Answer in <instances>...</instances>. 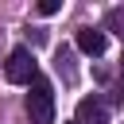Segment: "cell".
Returning <instances> with one entry per match:
<instances>
[{"label":"cell","instance_id":"cell-1","mask_svg":"<svg viewBox=\"0 0 124 124\" xmlns=\"http://www.w3.org/2000/svg\"><path fill=\"white\" fill-rule=\"evenodd\" d=\"M27 116L31 124H54V93H50V81L39 74L31 81V93H27Z\"/></svg>","mask_w":124,"mask_h":124},{"label":"cell","instance_id":"cell-2","mask_svg":"<svg viewBox=\"0 0 124 124\" xmlns=\"http://www.w3.org/2000/svg\"><path fill=\"white\" fill-rule=\"evenodd\" d=\"M4 78H8L12 85H31V81L39 78L35 54H31L27 46H16V50L8 54V62H4Z\"/></svg>","mask_w":124,"mask_h":124},{"label":"cell","instance_id":"cell-3","mask_svg":"<svg viewBox=\"0 0 124 124\" xmlns=\"http://www.w3.org/2000/svg\"><path fill=\"white\" fill-rule=\"evenodd\" d=\"M105 46H108L105 31H97V27H81V31H78V50H81V54L101 58V54H105Z\"/></svg>","mask_w":124,"mask_h":124},{"label":"cell","instance_id":"cell-4","mask_svg":"<svg viewBox=\"0 0 124 124\" xmlns=\"http://www.w3.org/2000/svg\"><path fill=\"white\" fill-rule=\"evenodd\" d=\"M74 124H108V112H105V105H101L97 97H81Z\"/></svg>","mask_w":124,"mask_h":124},{"label":"cell","instance_id":"cell-5","mask_svg":"<svg viewBox=\"0 0 124 124\" xmlns=\"http://www.w3.org/2000/svg\"><path fill=\"white\" fill-rule=\"evenodd\" d=\"M58 8H62V4H58V0H43V4H39V16H54V12H58Z\"/></svg>","mask_w":124,"mask_h":124}]
</instances>
